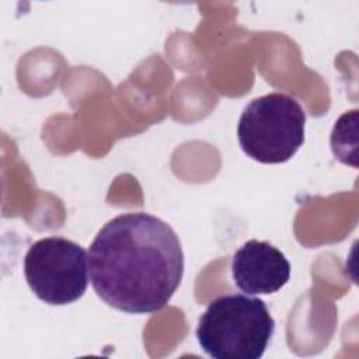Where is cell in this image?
Listing matches in <instances>:
<instances>
[{
  "label": "cell",
  "instance_id": "cell-2",
  "mask_svg": "<svg viewBox=\"0 0 359 359\" xmlns=\"http://www.w3.org/2000/svg\"><path fill=\"white\" fill-rule=\"evenodd\" d=\"M275 332L265 302L247 294H223L209 303L195 331L213 359H259Z\"/></svg>",
  "mask_w": 359,
  "mask_h": 359
},
{
  "label": "cell",
  "instance_id": "cell-3",
  "mask_svg": "<svg viewBox=\"0 0 359 359\" xmlns=\"http://www.w3.org/2000/svg\"><path fill=\"white\" fill-rule=\"evenodd\" d=\"M306 112L293 97L269 93L243 111L237 137L243 151L262 164L290 160L304 143Z\"/></svg>",
  "mask_w": 359,
  "mask_h": 359
},
{
  "label": "cell",
  "instance_id": "cell-4",
  "mask_svg": "<svg viewBox=\"0 0 359 359\" xmlns=\"http://www.w3.org/2000/svg\"><path fill=\"white\" fill-rule=\"evenodd\" d=\"M88 255L65 237L35 241L24 258V275L34 294L53 306L79 300L88 286Z\"/></svg>",
  "mask_w": 359,
  "mask_h": 359
},
{
  "label": "cell",
  "instance_id": "cell-5",
  "mask_svg": "<svg viewBox=\"0 0 359 359\" xmlns=\"http://www.w3.org/2000/svg\"><path fill=\"white\" fill-rule=\"evenodd\" d=\"M231 278L245 294H272L287 283L290 264L271 243L248 240L233 255Z\"/></svg>",
  "mask_w": 359,
  "mask_h": 359
},
{
  "label": "cell",
  "instance_id": "cell-1",
  "mask_svg": "<svg viewBox=\"0 0 359 359\" xmlns=\"http://www.w3.org/2000/svg\"><path fill=\"white\" fill-rule=\"evenodd\" d=\"M91 285L108 306L151 314L171 300L184 275L177 233L161 219L129 212L111 219L88 250Z\"/></svg>",
  "mask_w": 359,
  "mask_h": 359
}]
</instances>
